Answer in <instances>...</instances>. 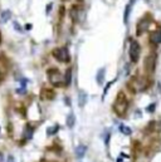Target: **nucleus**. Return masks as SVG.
<instances>
[{"mask_svg":"<svg viewBox=\"0 0 161 162\" xmlns=\"http://www.w3.org/2000/svg\"><path fill=\"white\" fill-rule=\"evenodd\" d=\"M140 53H141V47L139 44V42L136 40H132L130 44V49H128V56H130V60L132 63H137L140 59Z\"/></svg>","mask_w":161,"mask_h":162,"instance_id":"nucleus-1","label":"nucleus"},{"mask_svg":"<svg viewBox=\"0 0 161 162\" xmlns=\"http://www.w3.org/2000/svg\"><path fill=\"white\" fill-rule=\"evenodd\" d=\"M53 57L61 63H68L71 60L68 49L65 47H61V48H57V49L53 50Z\"/></svg>","mask_w":161,"mask_h":162,"instance_id":"nucleus-2","label":"nucleus"},{"mask_svg":"<svg viewBox=\"0 0 161 162\" xmlns=\"http://www.w3.org/2000/svg\"><path fill=\"white\" fill-rule=\"evenodd\" d=\"M127 106H128V103H127L125 96H124V94H120L117 101H116V103L113 104V110H115V112L117 114L122 116L126 112V110H127Z\"/></svg>","mask_w":161,"mask_h":162,"instance_id":"nucleus-3","label":"nucleus"},{"mask_svg":"<svg viewBox=\"0 0 161 162\" xmlns=\"http://www.w3.org/2000/svg\"><path fill=\"white\" fill-rule=\"evenodd\" d=\"M48 75H49V82L54 87H58V86L62 84L63 77H62V74L59 73L58 69H49L48 71Z\"/></svg>","mask_w":161,"mask_h":162,"instance_id":"nucleus-4","label":"nucleus"},{"mask_svg":"<svg viewBox=\"0 0 161 162\" xmlns=\"http://www.w3.org/2000/svg\"><path fill=\"white\" fill-rule=\"evenodd\" d=\"M150 23H151L150 18H143V19H141V20L139 21V24H137V35L142 34L147 28H149Z\"/></svg>","mask_w":161,"mask_h":162,"instance_id":"nucleus-5","label":"nucleus"},{"mask_svg":"<svg viewBox=\"0 0 161 162\" xmlns=\"http://www.w3.org/2000/svg\"><path fill=\"white\" fill-rule=\"evenodd\" d=\"M150 42L152 44H155V45H159L161 43V30L160 29H157V30H155V32L151 33V35H150Z\"/></svg>","mask_w":161,"mask_h":162,"instance_id":"nucleus-6","label":"nucleus"},{"mask_svg":"<svg viewBox=\"0 0 161 162\" xmlns=\"http://www.w3.org/2000/svg\"><path fill=\"white\" fill-rule=\"evenodd\" d=\"M71 83H72V69L68 68L65 72V75H64V86L68 87Z\"/></svg>","mask_w":161,"mask_h":162,"instance_id":"nucleus-7","label":"nucleus"},{"mask_svg":"<svg viewBox=\"0 0 161 162\" xmlns=\"http://www.w3.org/2000/svg\"><path fill=\"white\" fill-rule=\"evenodd\" d=\"M86 151H87V147L83 146V145H80V146H78V147L76 148V156H77L78 158H82V157L84 156Z\"/></svg>","mask_w":161,"mask_h":162,"instance_id":"nucleus-8","label":"nucleus"},{"mask_svg":"<svg viewBox=\"0 0 161 162\" xmlns=\"http://www.w3.org/2000/svg\"><path fill=\"white\" fill-rule=\"evenodd\" d=\"M33 131H34V128L32 127V126H26L25 127V129H24V138H26V140H29V138H32V136H33Z\"/></svg>","mask_w":161,"mask_h":162,"instance_id":"nucleus-9","label":"nucleus"},{"mask_svg":"<svg viewBox=\"0 0 161 162\" xmlns=\"http://www.w3.org/2000/svg\"><path fill=\"white\" fill-rule=\"evenodd\" d=\"M86 101H87V94L84 92H80L79 93V99H78V104L79 107H83L86 104Z\"/></svg>","mask_w":161,"mask_h":162,"instance_id":"nucleus-10","label":"nucleus"},{"mask_svg":"<svg viewBox=\"0 0 161 162\" xmlns=\"http://www.w3.org/2000/svg\"><path fill=\"white\" fill-rule=\"evenodd\" d=\"M104 72H106L104 68H102L101 71H98V74H97V83H98V84H102V83H103V79H104Z\"/></svg>","mask_w":161,"mask_h":162,"instance_id":"nucleus-11","label":"nucleus"},{"mask_svg":"<svg viewBox=\"0 0 161 162\" xmlns=\"http://www.w3.org/2000/svg\"><path fill=\"white\" fill-rule=\"evenodd\" d=\"M120 132H121V133H124V134H126V136H128V134L132 133L131 128L127 127V126H125V125H121V126H120Z\"/></svg>","mask_w":161,"mask_h":162,"instance_id":"nucleus-12","label":"nucleus"},{"mask_svg":"<svg viewBox=\"0 0 161 162\" xmlns=\"http://www.w3.org/2000/svg\"><path fill=\"white\" fill-rule=\"evenodd\" d=\"M74 122H76L74 114L71 113V114L68 116V118H67V126H68V127H73V126H74Z\"/></svg>","mask_w":161,"mask_h":162,"instance_id":"nucleus-13","label":"nucleus"},{"mask_svg":"<svg viewBox=\"0 0 161 162\" xmlns=\"http://www.w3.org/2000/svg\"><path fill=\"white\" fill-rule=\"evenodd\" d=\"M58 129H59V127H58V126H53V127L48 128V129H47V133H48V136H52V134L57 133V131H58Z\"/></svg>","mask_w":161,"mask_h":162,"instance_id":"nucleus-14","label":"nucleus"},{"mask_svg":"<svg viewBox=\"0 0 161 162\" xmlns=\"http://www.w3.org/2000/svg\"><path fill=\"white\" fill-rule=\"evenodd\" d=\"M9 18H10V11L9 10L2 13V21H8Z\"/></svg>","mask_w":161,"mask_h":162,"instance_id":"nucleus-15","label":"nucleus"},{"mask_svg":"<svg viewBox=\"0 0 161 162\" xmlns=\"http://www.w3.org/2000/svg\"><path fill=\"white\" fill-rule=\"evenodd\" d=\"M130 8H131V5H127V6H126V11H125V23H127V19H128V13H130Z\"/></svg>","mask_w":161,"mask_h":162,"instance_id":"nucleus-16","label":"nucleus"},{"mask_svg":"<svg viewBox=\"0 0 161 162\" xmlns=\"http://www.w3.org/2000/svg\"><path fill=\"white\" fill-rule=\"evenodd\" d=\"M155 103H152V104H150L149 107H147V112H154L155 111Z\"/></svg>","mask_w":161,"mask_h":162,"instance_id":"nucleus-17","label":"nucleus"},{"mask_svg":"<svg viewBox=\"0 0 161 162\" xmlns=\"http://www.w3.org/2000/svg\"><path fill=\"white\" fill-rule=\"evenodd\" d=\"M157 127H159V131H161V121L159 122V125H157Z\"/></svg>","mask_w":161,"mask_h":162,"instance_id":"nucleus-18","label":"nucleus"},{"mask_svg":"<svg viewBox=\"0 0 161 162\" xmlns=\"http://www.w3.org/2000/svg\"><path fill=\"white\" fill-rule=\"evenodd\" d=\"M3 160H4V158H3V155L0 153V162H3Z\"/></svg>","mask_w":161,"mask_h":162,"instance_id":"nucleus-19","label":"nucleus"},{"mask_svg":"<svg viewBox=\"0 0 161 162\" xmlns=\"http://www.w3.org/2000/svg\"><path fill=\"white\" fill-rule=\"evenodd\" d=\"M3 79V75H2V72H0V80H2Z\"/></svg>","mask_w":161,"mask_h":162,"instance_id":"nucleus-20","label":"nucleus"},{"mask_svg":"<svg viewBox=\"0 0 161 162\" xmlns=\"http://www.w3.org/2000/svg\"><path fill=\"white\" fill-rule=\"evenodd\" d=\"M117 162H122V160H121V158H118V160H117Z\"/></svg>","mask_w":161,"mask_h":162,"instance_id":"nucleus-21","label":"nucleus"},{"mask_svg":"<svg viewBox=\"0 0 161 162\" xmlns=\"http://www.w3.org/2000/svg\"><path fill=\"white\" fill-rule=\"evenodd\" d=\"M0 43H2V34H0Z\"/></svg>","mask_w":161,"mask_h":162,"instance_id":"nucleus-22","label":"nucleus"},{"mask_svg":"<svg viewBox=\"0 0 161 162\" xmlns=\"http://www.w3.org/2000/svg\"><path fill=\"white\" fill-rule=\"evenodd\" d=\"M78 2H82V0H78Z\"/></svg>","mask_w":161,"mask_h":162,"instance_id":"nucleus-23","label":"nucleus"}]
</instances>
